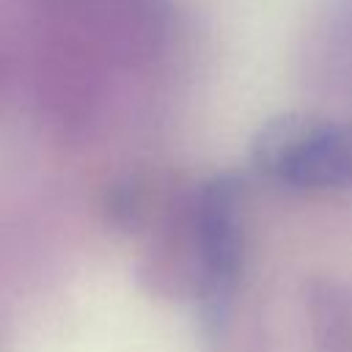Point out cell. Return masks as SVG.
Returning a JSON list of instances; mask_svg holds the SVG:
<instances>
[{
    "label": "cell",
    "instance_id": "1",
    "mask_svg": "<svg viewBox=\"0 0 352 352\" xmlns=\"http://www.w3.org/2000/svg\"><path fill=\"white\" fill-rule=\"evenodd\" d=\"M256 170L292 190L352 187V124L289 113L267 121L250 146Z\"/></svg>",
    "mask_w": 352,
    "mask_h": 352
},
{
    "label": "cell",
    "instance_id": "2",
    "mask_svg": "<svg viewBox=\"0 0 352 352\" xmlns=\"http://www.w3.org/2000/svg\"><path fill=\"white\" fill-rule=\"evenodd\" d=\"M195 250L201 261V300L212 322H217L239 283L245 258L242 184L231 173L209 179L195 204Z\"/></svg>",
    "mask_w": 352,
    "mask_h": 352
}]
</instances>
